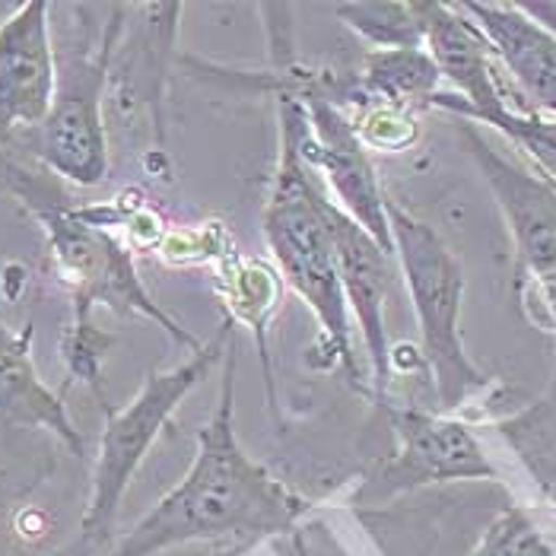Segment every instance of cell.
<instances>
[{
    "label": "cell",
    "mask_w": 556,
    "mask_h": 556,
    "mask_svg": "<svg viewBox=\"0 0 556 556\" xmlns=\"http://www.w3.org/2000/svg\"><path fill=\"white\" fill-rule=\"evenodd\" d=\"M236 346H226L214 414L198 435L188 473L143 515L112 556H153L226 534H283L308 513V503L287 490L239 445L236 435Z\"/></svg>",
    "instance_id": "6da1fadb"
},
{
    "label": "cell",
    "mask_w": 556,
    "mask_h": 556,
    "mask_svg": "<svg viewBox=\"0 0 556 556\" xmlns=\"http://www.w3.org/2000/svg\"><path fill=\"white\" fill-rule=\"evenodd\" d=\"M280 105V153L267 191L264 207V239L277 261L290 290L315 315L325 341L321 366H346L350 382L359 388V366L350 341V312L343 300L338 252L331 236V201L315 185L312 169L305 166L300 150L305 112L300 99L290 92H277Z\"/></svg>",
    "instance_id": "7a4b0ae2"
},
{
    "label": "cell",
    "mask_w": 556,
    "mask_h": 556,
    "mask_svg": "<svg viewBox=\"0 0 556 556\" xmlns=\"http://www.w3.org/2000/svg\"><path fill=\"white\" fill-rule=\"evenodd\" d=\"M394 261L401 264L410 305L420 325V356L429 369L439 407L462 410L490 388V376L473 363L462 334L465 270L445 239L394 201H388Z\"/></svg>",
    "instance_id": "3957f363"
},
{
    "label": "cell",
    "mask_w": 556,
    "mask_h": 556,
    "mask_svg": "<svg viewBox=\"0 0 556 556\" xmlns=\"http://www.w3.org/2000/svg\"><path fill=\"white\" fill-rule=\"evenodd\" d=\"M229 343H232V321L223 325V331L214 341L191 350V356L185 363H178L175 369L147 376L143 388L130 397L125 407H118V410L109 407L105 429L99 439L96 468H92L89 506H86L80 538L71 547V556H84L92 547H99L102 541H109L112 525L118 518L122 500L128 493L137 468L150 455L153 442L166 429L172 414L178 410V404L214 372L216 363H223Z\"/></svg>",
    "instance_id": "277c9868"
},
{
    "label": "cell",
    "mask_w": 556,
    "mask_h": 556,
    "mask_svg": "<svg viewBox=\"0 0 556 556\" xmlns=\"http://www.w3.org/2000/svg\"><path fill=\"white\" fill-rule=\"evenodd\" d=\"M36 216L48 232L61 277L74 290L77 328H89L92 305H105L122 315H140V318L156 321L166 334H172L178 343H188L191 350L201 346L194 334H188L169 312L160 308V302H153L143 280L137 277L134 255L118 239H112L99 226L86 223L77 211L36 204Z\"/></svg>",
    "instance_id": "5b68a950"
},
{
    "label": "cell",
    "mask_w": 556,
    "mask_h": 556,
    "mask_svg": "<svg viewBox=\"0 0 556 556\" xmlns=\"http://www.w3.org/2000/svg\"><path fill=\"white\" fill-rule=\"evenodd\" d=\"M296 96L305 112V130H302L300 150L305 166H318L325 172L334 204L350 216L356 226H363L388 255H394L391 229H388V198L379 185V175L372 166L369 150L356 137L353 122L338 105L334 84L325 86V77H305Z\"/></svg>",
    "instance_id": "8992f818"
},
{
    "label": "cell",
    "mask_w": 556,
    "mask_h": 556,
    "mask_svg": "<svg viewBox=\"0 0 556 556\" xmlns=\"http://www.w3.org/2000/svg\"><path fill=\"white\" fill-rule=\"evenodd\" d=\"M122 29V10H115L102 45L92 54H80L67 64L54 105L36 128V153L61 178L92 188L109 175V140L102 125V92L109 80V61Z\"/></svg>",
    "instance_id": "52a82bcc"
},
{
    "label": "cell",
    "mask_w": 556,
    "mask_h": 556,
    "mask_svg": "<svg viewBox=\"0 0 556 556\" xmlns=\"http://www.w3.org/2000/svg\"><path fill=\"white\" fill-rule=\"evenodd\" d=\"M420 23L424 48L439 77L452 86V92H439L429 109H445L471 125H483L506 109H518L500 80L493 45L486 42V36L458 3H420Z\"/></svg>",
    "instance_id": "ba28073f"
},
{
    "label": "cell",
    "mask_w": 556,
    "mask_h": 556,
    "mask_svg": "<svg viewBox=\"0 0 556 556\" xmlns=\"http://www.w3.org/2000/svg\"><path fill=\"white\" fill-rule=\"evenodd\" d=\"M388 417L397 439V452L382 471L388 493L432 483L500 480V471L465 420L417 407H391Z\"/></svg>",
    "instance_id": "9c48e42d"
},
{
    "label": "cell",
    "mask_w": 556,
    "mask_h": 556,
    "mask_svg": "<svg viewBox=\"0 0 556 556\" xmlns=\"http://www.w3.org/2000/svg\"><path fill=\"white\" fill-rule=\"evenodd\" d=\"M462 137L513 232L515 277L556 270V181L518 166L471 122H462Z\"/></svg>",
    "instance_id": "30bf717a"
},
{
    "label": "cell",
    "mask_w": 556,
    "mask_h": 556,
    "mask_svg": "<svg viewBox=\"0 0 556 556\" xmlns=\"http://www.w3.org/2000/svg\"><path fill=\"white\" fill-rule=\"evenodd\" d=\"M48 13L45 0H29L0 23V143L16 130L42 128L54 105L58 61Z\"/></svg>",
    "instance_id": "8fae6325"
},
{
    "label": "cell",
    "mask_w": 556,
    "mask_h": 556,
    "mask_svg": "<svg viewBox=\"0 0 556 556\" xmlns=\"http://www.w3.org/2000/svg\"><path fill=\"white\" fill-rule=\"evenodd\" d=\"M331 236H334V252H338V270H341V287L346 308L353 312L366 353H369V369H372V397L376 404H386L388 386L394 379L391 369V353L394 346L388 341V293L394 283V255L363 229L356 226L341 207L331 201Z\"/></svg>",
    "instance_id": "7c38bea8"
},
{
    "label": "cell",
    "mask_w": 556,
    "mask_h": 556,
    "mask_svg": "<svg viewBox=\"0 0 556 556\" xmlns=\"http://www.w3.org/2000/svg\"><path fill=\"white\" fill-rule=\"evenodd\" d=\"M493 45L496 61L531 102L528 112L556 118V36L534 23L518 3H458Z\"/></svg>",
    "instance_id": "4fadbf2b"
},
{
    "label": "cell",
    "mask_w": 556,
    "mask_h": 556,
    "mask_svg": "<svg viewBox=\"0 0 556 556\" xmlns=\"http://www.w3.org/2000/svg\"><path fill=\"white\" fill-rule=\"evenodd\" d=\"M16 427L48 429L74 455H84V439L64 397L45 386L33 363V325L13 331L0 321V429Z\"/></svg>",
    "instance_id": "5bb4252c"
},
{
    "label": "cell",
    "mask_w": 556,
    "mask_h": 556,
    "mask_svg": "<svg viewBox=\"0 0 556 556\" xmlns=\"http://www.w3.org/2000/svg\"><path fill=\"white\" fill-rule=\"evenodd\" d=\"M356 84L366 99L401 109H429L439 96V71L427 48H372L363 58Z\"/></svg>",
    "instance_id": "9a60e30c"
},
{
    "label": "cell",
    "mask_w": 556,
    "mask_h": 556,
    "mask_svg": "<svg viewBox=\"0 0 556 556\" xmlns=\"http://www.w3.org/2000/svg\"><path fill=\"white\" fill-rule=\"evenodd\" d=\"M223 280H226V305L236 312L239 321H245V328H252L261 350V363H264V379H267V394H270V363H267V343H264V325L277 308V274L257 261H239L232 257L229 267H223Z\"/></svg>",
    "instance_id": "2e32d148"
},
{
    "label": "cell",
    "mask_w": 556,
    "mask_h": 556,
    "mask_svg": "<svg viewBox=\"0 0 556 556\" xmlns=\"http://www.w3.org/2000/svg\"><path fill=\"white\" fill-rule=\"evenodd\" d=\"M338 16L376 48H424L420 3H341Z\"/></svg>",
    "instance_id": "e0dca14e"
},
{
    "label": "cell",
    "mask_w": 556,
    "mask_h": 556,
    "mask_svg": "<svg viewBox=\"0 0 556 556\" xmlns=\"http://www.w3.org/2000/svg\"><path fill=\"white\" fill-rule=\"evenodd\" d=\"M471 556H556V534L531 509L509 506L490 521Z\"/></svg>",
    "instance_id": "ac0fdd59"
},
{
    "label": "cell",
    "mask_w": 556,
    "mask_h": 556,
    "mask_svg": "<svg viewBox=\"0 0 556 556\" xmlns=\"http://www.w3.org/2000/svg\"><path fill=\"white\" fill-rule=\"evenodd\" d=\"M356 137L363 140V147L372 153H401L407 147L417 143L420 125H417V112L414 109H401V105H388V102H359V115L350 118Z\"/></svg>",
    "instance_id": "d6986e66"
},
{
    "label": "cell",
    "mask_w": 556,
    "mask_h": 556,
    "mask_svg": "<svg viewBox=\"0 0 556 556\" xmlns=\"http://www.w3.org/2000/svg\"><path fill=\"white\" fill-rule=\"evenodd\" d=\"M483 125L500 130L513 147L525 150L528 160H534V166H538L541 175H547L551 181H556V118L506 109V112L493 115Z\"/></svg>",
    "instance_id": "ffe728a7"
},
{
    "label": "cell",
    "mask_w": 556,
    "mask_h": 556,
    "mask_svg": "<svg viewBox=\"0 0 556 556\" xmlns=\"http://www.w3.org/2000/svg\"><path fill=\"white\" fill-rule=\"evenodd\" d=\"M521 315L544 334L556 338V270L515 277Z\"/></svg>",
    "instance_id": "44dd1931"
},
{
    "label": "cell",
    "mask_w": 556,
    "mask_h": 556,
    "mask_svg": "<svg viewBox=\"0 0 556 556\" xmlns=\"http://www.w3.org/2000/svg\"><path fill=\"white\" fill-rule=\"evenodd\" d=\"M547 518H551V521L556 525V506H551V509H547Z\"/></svg>",
    "instance_id": "7402d4cb"
}]
</instances>
